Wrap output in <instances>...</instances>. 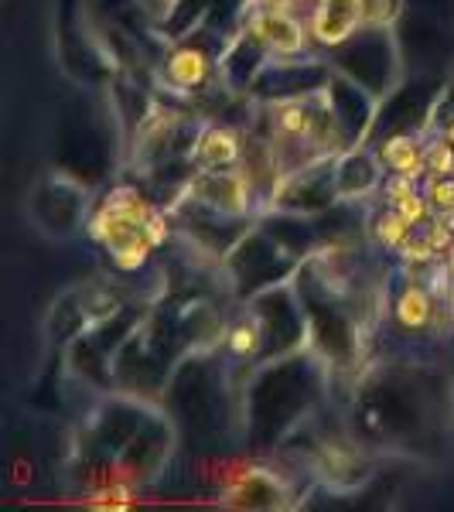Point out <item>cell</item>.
Here are the masks:
<instances>
[{
  "mask_svg": "<svg viewBox=\"0 0 454 512\" xmlns=\"http://www.w3.org/2000/svg\"><path fill=\"white\" fill-rule=\"evenodd\" d=\"M212 59H216V52H205V45L198 38L181 41L164 62V82L175 93H198L209 82Z\"/></svg>",
  "mask_w": 454,
  "mask_h": 512,
  "instance_id": "8",
  "label": "cell"
},
{
  "mask_svg": "<svg viewBox=\"0 0 454 512\" xmlns=\"http://www.w3.org/2000/svg\"><path fill=\"white\" fill-rule=\"evenodd\" d=\"M444 263H448V270H451V277H454V243L448 246V260H444Z\"/></svg>",
  "mask_w": 454,
  "mask_h": 512,
  "instance_id": "13",
  "label": "cell"
},
{
  "mask_svg": "<svg viewBox=\"0 0 454 512\" xmlns=\"http://www.w3.org/2000/svg\"><path fill=\"white\" fill-rule=\"evenodd\" d=\"M366 24V0H315L311 7V38L325 48H338Z\"/></svg>",
  "mask_w": 454,
  "mask_h": 512,
  "instance_id": "6",
  "label": "cell"
},
{
  "mask_svg": "<svg viewBox=\"0 0 454 512\" xmlns=\"http://www.w3.org/2000/svg\"><path fill=\"white\" fill-rule=\"evenodd\" d=\"M315 379L318 369L301 355H284L277 359V366L263 369V376L246 393V403H250L246 427L257 437V448L277 441L287 427H294L297 414H304L308 400L315 396Z\"/></svg>",
  "mask_w": 454,
  "mask_h": 512,
  "instance_id": "1",
  "label": "cell"
},
{
  "mask_svg": "<svg viewBox=\"0 0 454 512\" xmlns=\"http://www.w3.org/2000/svg\"><path fill=\"white\" fill-rule=\"evenodd\" d=\"M287 499L284 485L267 468H239L226 482V502L239 509H277Z\"/></svg>",
  "mask_w": 454,
  "mask_h": 512,
  "instance_id": "7",
  "label": "cell"
},
{
  "mask_svg": "<svg viewBox=\"0 0 454 512\" xmlns=\"http://www.w3.org/2000/svg\"><path fill=\"white\" fill-rule=\"evenodd\" d=\"M253 315L260 321L263 332V359H284V355H294L304 342V315L297 308L291 287L277 284L267 287L253 297Z\"/></svg>",
  "mask_w": 454,
  "mask_h": 512,
  "instance_id": "3",
  "label": "cell"
},
{
  "mask_svg": "<svg viewBox=\"0 0 454 512\" xmlns=\"http://www.w3.org/2000/svg\"><path fill=\"white\" fill-rule=\"evenodd\" d=\"M379 168H383V158L369 151V147H349V151H342V158H335L338 195H342L345 202H356V198H366L369 192H376Z\"/></svg>",
  "mask_w": 454,
  "mask_h": 512,
  "instance_id": "9",
  "label": "cell"
},
{
  "mask_svg": "<svg viewBox=\"0 0 454 512\" xmlns=\"http://www.w3.org/2000/svg\"><path fill=\"white\" fill-rule=\"evenodd\" d=\"M393 315H396V321H400L403 328H407V332H420V328L431 325V318H434V301H431V291L410 280V284L400 291V297H396Z\"/></svg>",
  "mask_w": 454,
  "mask_h": 512,
  "instance_id": "11",
  "label": "cell"
},
{
  "mask_svg": "<svg viewBox=\"0 0 454 512\" xmlns=\"http://www.w3.org/2000/svg\"><path fill=\"white\" fill-rule=\"evenodd\" d=\"M243 28L250 31V35H257L274 59H280V55H301L304 45H308V31H304V24L297 21L291 11L253 7V11H246Z\"/></svg>",
  "mask_w": 454,
  "mask_h": 512,
  "instance_id": "5",
  "label": "cell"
},
{
  "mask_svg": "<svg viewBox=\"0 0 454 512\" xmlns=\"http://www.w3.org/2000/svg\"><path fill=\"white\" fill-rule=\"evenodd\" d=\"M335 69L325 62H301L294 55H280V59L267 62L260 69V76L253 79L250 93H257L267 103H287V99H304V96H315L325 93L328 82H332Z\"/></svg>",
  "mask_w": 454,
  "mask_h": 512,
  "instance_id": "4",
  "label": "cell"
},
{
  "mask_svg": "<svg viewBox=\"0 0 454 512\" xmlns=\"http://www.w3.org/2000/svg\"><path fill=\"white\" fill-rule=\"evenodd\" d=\"M195 168H236L243 161V140L229 127H205L195 140Z\"/></svg>",
  "mask_w": 454,
  "mask_h": 512,
  "instance_id": "10",
  "label": "cell"
},
{
  "mask_svg": "<svg viewBox=\"0 0 454 512\" xmlns=\"http://www.w3.org/2000/svg\"><path fill=\"white\" fill-rule=\"evenodd\" d=\"M301 0H253V7H267V11H297Z\"/></svg>",
  "mask_w": 454,
  "mask_h": 512,
  "instance_id": "12",
  "label": "cell"
},
{
  "mask_svg": "<svg viewBox=\"0 0 454 512\" xmlns=\"http://www.w3.org/2000/svg\"><path fill=\"white\" fill-rule=\"evenodd\" d=\"M335 59L332 69L349 76L356 86H362L366 93H373L376 99H383L386 93H393L396 82H400V45L383 24H362V28L349 41H342L338 48H332Z\"/></svg>",
  "mask_w": 454,
  "mask_h": 512,
  "instance_id": "2",
  "label": "cell"
}]
</instances>
